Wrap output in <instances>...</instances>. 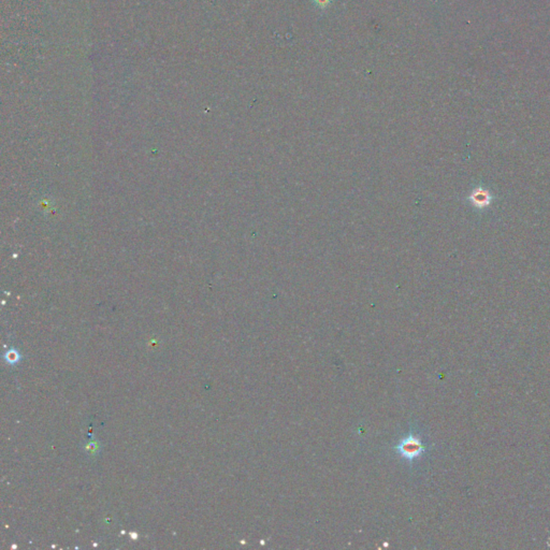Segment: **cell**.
I'll return each instance as SVG.
<instances>
[{
	"label": "cell",
	"instance_id": "277c9868",
	"mask_svg": "<svg viewBox=\"0 0 550 550\" xmlns=\"http://www.w3.org/2000/svg\"><path fill=\"white\" fill-rule=\"evenodd\" d=\"M100 449V446L99 444H98L97 442H92L90 443L88 445H86V448H85V450L87 451V453L92 454V455H96L97 451Z\"/></svg>",
	"mask_w": 550,
	"mask_h": 550
},
{
	"label": "cell",
	"instance_id": "7a4b0ae2",
	"mask_svg": "<svg viewBox=\"0 0 550 550\" xmlns=\"http://www.w3.org/2000/svg\"><path fill=\"white\" fill-rule=\"evenodd\" d=\"M5 359L10 364H15L21 360V355L17 350L12 348L5 353Z\"/></svg>",
	"mask_w": 550,
	"mask_h": 550
},
{
	"label": "cell",
	"instance_id": "3957f363",
	"mask_svg": "<svg viewBox=\"0 0 550 550\" xmlns=\"http://www.w3.org/2000/svg\"><path fill=\"white\" fill-rule=\"evenodd\" d=\"M312 2L318 9L325 10L332 4L333 0H312Z\"/></svg>",
	"mask_w": 550,
	"mask_h": 550
},
{
	"label": "cell",
	"instance_id": "6da1fadb",
	"mask_svg": "<svg viewBox=\"0 0 550 550\" xmlns=\"http://www.w3.org/2000/svg\"><path fill=\"white\" fill-rule=\"evenodd\" d=\"M396 449L403 458L410 461L418 458L424 451V447L421 444L419 437L412 434L403 438Z\"/></svg>",
	"mask_w": 550,
	"mask_h": 550
}]
</instances>
